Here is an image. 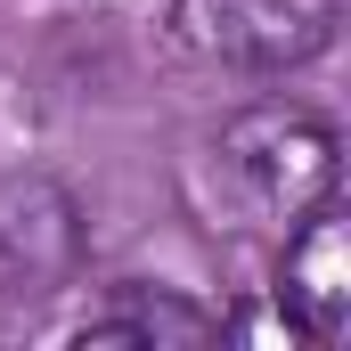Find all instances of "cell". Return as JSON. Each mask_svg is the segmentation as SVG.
Wrapping results in <instances>:
<instances>
[{"mask_svg":"<svg viewBox=\"0 0 351 351\" xmlns=\"http://www.w3.org/2000/svg\"><path fill=\"white\" fill-rule=\"evenodd\" d=\"M278 311L302 343H343L351 335V213L343 196L311 204L294 229H286V254H278Z\"/></svg>","mask_w":351,"mask_h":351,"instance_id":"cell-4","label":"cell"},{"mask_svg":"<svg viewBox=\"0 0 351 351\" xmlns=\"http://www.w3.org/2000/svg\"><path fill=\"white\" fill-rule=\"evenodd\" d=\"M82 278V204L49 172H0V294L49 302Z\"/></svg>","mask_w":351,"mask_h":351,"instance_id":"cell-3","label":"cell"},{"mask_svg":"<svg viewBox=\"0 0 351 351\" xmlns=\"http://www.w3.org/2000/svg\"><path fill=\"white\" fill-rule=\"evenodd\" d=\"M172 25L196 58L237 74H294L335 49L343 0H172Z\"/></svg>","mask_w":351,"mask_h":351,"instance_id":"cell-2","label":"cell"},{"mask_svg":"<svg viewBox=\"0 0 351 351\" xmlns=\"http://www.w3.org/2000/svg\"><path fill=\"white\" fill-rule=\"evenodd\" d=\"M335 172H343V147H335L327 114H311L294 98H254L204 147V204L221 229L286 237L311 204L335 196Z\"/></svg>","mask_w":351,"mask_h":351,"instance_id":"cell-1","label":"cell"},{"mask_svg":"<svg viewBox=\"0 0 351 351\" xmlns=\"http://www.w3.org/2000/svg\"><path fill=\"white\" fill-rule=\"evenodd\" d=\"M66 343H123V351H204L221 343V319L204 302H188L172 286H147V278H123L98 311H82L66 327Z\"/></svg>","mask_w":351,"mask_h":351,"instance_id":"cell-5","label":"cell"}]
</instances>
